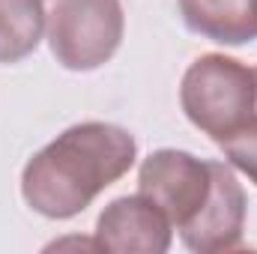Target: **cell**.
I'll list each match as a JSON object with an SVG mask.
<instances>
[{
  "instance_id": "1",
  "label": "cell",
  "mask_w": 257,
  "mask_h": 254,
  "mask_svg": "<svg viewBox=\"0 0 257 254\" xmlns=\"http://www.w3.org/2000/svg\"><path fill=\"white\" fill-rule=\"evenodd\" d=\"M138 141L123 126L87 120L60 132L21 171L24 203L54 221L81 215L135 168Z\"/></svg>"
},
{
  "instance_id": "2",
  "label": "cell",
  "mask_w": 257,
  "mask_h": 254,
  "mask_svg": "<svg viewBox=\"0 0 257 254\" xmlns=\"http://www.w3.org/2000/svg\"><path fill=\"white\" fill-rule=\"evenodd\" d=\"M180 108L206 138L227 141L257 114L254 69L227 54H200L180 81Z\"/></svg>"
},
{
  "instance_id": "3",
  "label": "cell",
  "mask_w": 257,
  "mask_h": 254,
  "mask_svg": "<svg viewBox=\"0 0 257 254\" xmlns=\"http://www.w3.org/2000/svg\"><path fill=\"white\" fill-rule=\"evenodd\" d=\"M126 33L120 0H54L48 12V48L69 72H93L108 63Z\"/></svg>"
},
{
  "instance_id": "4",
  "label": "cell",
  "mask_w": 257,
  "mask_h": 254,
  "mask_svg": "<svg viewBox=\"0 0 257 254\" xmlns=\"http://www.w3.org/2000/svg\"><path fill=\"white\" fill-rule=\"evenodd\" d=\"M138 191L168 215L174 230H186L212 194V159H197L186 150H156L138 168Z\"/></svg>"
},
{
  "instance_id": "5",
  "label": "cell",
  "mask_w": 257,
  "mask_h": 254,
  "mask_svg": "<svg viewBox=\"0 0 257 254\" xmlns=\"http://www.w3.org/2000/svg\"><path fill=\"white\" fill-rule=\"evenodd\" d=\"M248 215V197L236 177V168L212 159V194L203 212L186 230H180L183 245L194 254H227L242 248Z\"/></svg>"
},
{
  "instance_id": "6",
  "label": "cell",
  "mask_w": 257,
  "mask_h": 254,
  "mask_svg": "<svg viewBox=\"0 0 257 254\" xmlns=\"http://www.w3.org/2000/svg\"><path fill=\"white\" fill-rule=\"evenodd\" d=\"M99 251L111 254H165L174 242L168 215L141 191L111 200L96 218Z\"/></svg>"
},
{
  "instance_id": "7",
  "label": "cell",
  "mask_w": 257,
  "mask_h": 254,
  "mask_svg": "<svg viewBox=\"0 0 257 254\" xmlns=\"http://www.w3.org/2000/svg\"><path fill=\"white\" fill-rule=\"evenodd\" d=\"M183 24L218 45L257 39V0H177Z\"/></svg>"
},
{
  "instance_id": "8",
  "label": "cell",
  "mask_w": 257,
  "mask_h": 254,
  "mask_svg": "<svg viewBox=\"0 0 257 254\" xmlns=\"http://www.w3.org/2000/svg\"><path fill=\"white\" fill-rule=\"evenodd\" d=\"M48 27L45 0H0V63L30 57Z\"/></svg>"
},
{
  "instance_id": "9",
  "label": "cell",
  "mask_w": 257,
  "mask_h": 254,
  "mask_svg": "<svg viewBox=\"0 0 257 254\" xmlns=\"http://www.w3.org/2000/svg\"><path fill=\"white\" fill-rule=\"evenodd\" d=\"M218 147L224 153V162L233 165L239 174H245L257 186V117L236 135H230L227 141H221Z\"/></svg>"
},
{
  "instance_id": "10",
  "label": "cell",
  "mask_w": 257,
  "mask_h": 254,
  "mask_svg": "<svg viewBox=\"0 0 257 254\" xmlns=\"http://www.w3.org/2000/svg\"><path fill=\"white\" fill-rule=\"evenodd\" d=\"M254 81H257V66H254ZM254 117H257V114H254Z\"/></svg>"
}]
</instances>
